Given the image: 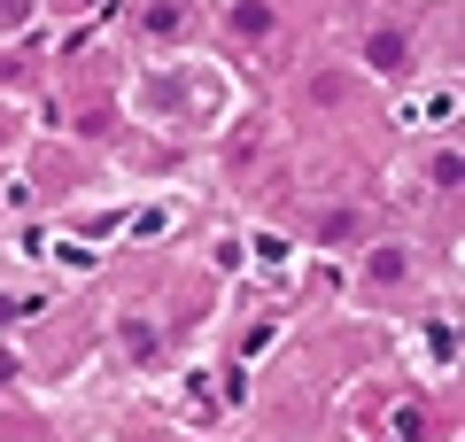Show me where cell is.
<instances>
[{
  "label": "cell",
  "mask_w": 465,
  "mask_h": 442,
  "mask_svg": "<svg viewBox=\"0 0 465 442\" xmlns=\"http://www.w3.org/2000/svg\"><path fill=\"white\" fill-rule=\"evenodd\" d=\"M365 272L381 279V287H396V279L411 272V248H396V241H388V248H372V256H365Z\"/></svg>",
  "instance_id": "obj_1"
},
{
  "label": "cell",
  "mask_w": 465,
  "mask_h": 442,
  "mask_svg": "<svg viewBox=\"0 0 465 442\" xmlns=\"http://www.w3.org/2000/svg\"><path fill=\"white\" fill-rule=\"evenodd\" d=\"M148 32L155 39H179L186 32V8H179V0H155V8H148Z\"/></svg>",
  "instance_id": "obj_2"
},
{
  "label": "cell",
  "mask_w": 465,
  "mask_h": 442,
  "mask_svg": "<svg viewBox=\"0 0 465 442\" xmlns=\"http://www.w3.org/2000/svg\"><path fill=\"white\" fill-rule=\"evenodd\" d=\"M365 55H372V70H396V63H403V39H396V32H372Z\"/></svg>",
  "instance_id": "obj_3"
},
{
  "label": "cell",
  "mask_w": 465,
  "mask_h": 442,
  "mask_svg": "<svg viewBox=\"0 0 465 442\" xmlns=\"http://www.w3.org/2000/svg\"><path fill=\"white\" fill-rule=\"evenodd\" d=\"M232 24H241V32H272V8H264V0H241V8H232Z\"/></svg>",
  "instance_id": "obj_4"
},
{
  "label": "cell",
  "mask_w": 465,
  "mask_h": 442,
  "mask_svg": "<svg viewBox=\"0 0 465 442\" xmlns=\"http://www.w3.org/2000/svg\"><path fill=\"white\" fill-rule=\"evenodd\" d=\"M124 349H133V357H148V349H155V326H148V318H133V326H124Z\"/></svg>",
  "instance_id": "obj_5"
}]
</instances>
